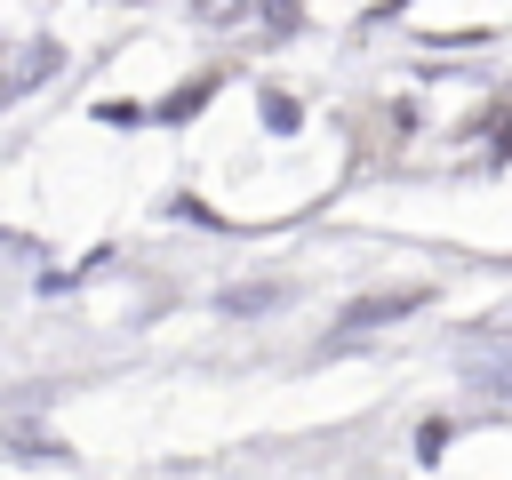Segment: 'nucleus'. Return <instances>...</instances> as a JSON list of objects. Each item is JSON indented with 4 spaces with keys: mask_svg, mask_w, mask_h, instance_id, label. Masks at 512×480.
Instances as JSON below:
<instances>
[{
    "mask_svg": "<svg viewBox=\"0 0 512 480\" xmlns=\"http://www.w3.org/2000/svg\"><path fill=\"white\" fill-rule=\"evenodd\" d=\"M264 120H272V128H280V136H288V128H296V120H304V112H296V104H288V96H264Z\"/></svg>",
    "mask_w": 512,
    "mask_h": 480,
    "instance_id": "423d86ee",
    "label": "nucleus"
},
{
    "mask_svg": "<svg viewBox=\"0 0 512 480\" xmlns=\"http://www.w3.org/2000/svg\"><path fill=\"white\" fill-rule=\"evenodd\" d=\"M96 120H104V128H144L152 112H144V104H120V96H104V104H96Z\"/></svg>",
    "mask_w": 512,
    "mask_h": 480,
    "instance_id": "7ed1b4c3",
    "label": "nucleus"
},
{
    "mask_svg": "<svg viewBox=\"0 0 512 480\" xmlns=\"http://www.w3.org/2000/svg\"><path fill=\"white\" fill-rule=\"evenodd\" d=\"M416 448H424V464H432V456L448 448V424H440V416H424V424H416Z\"/></svg>",
    "mask_w": 512,
    "mask_h": 480,
    "instance_id": "20e7f679",
    "label": "nucleus"
},
{
    "mask_svg": "<svg viewBox=\"0 0 512 480\" xmlns=\"http://www.w3.org/2000/svg\"><path fill=\"white\" fill-rule=\"evenodd\" d=\"M424 304V288H392V296H360L352 312H344V336H368V328H384V320H400V312H416Z\"/></svg>",
    "mask_w": 512,
    "mask_h": 480,
    "instance_id": "f257e3e1",
    "label": "nucleus"
},
{
    "mask_svg": "<svg viewBox=\"0 0 512 480\" xmlns=\"http://www.w3.org/2000/svg\"><path fill=\"white\" fill-rule=\"evenodd\" d=\"M280 304V288H224V312L232 320H248V312H272Z\"/></svg>",
    "mask_w": 512,
    "mask_h": 480,
    "instance_id": "f03ea898",
    "label": "nucleus"
},
{
    "mask_svg": "<svg viewBox=\"0 0 512 480\" xmlns=\"http://www.w3.org/2000/svg\"><path fill=\"white\" fill-rule=\"evenodd\" d=\"M200 96H208V80H200V88H176V96H168V104H160V120H184V112H192V104H200Z\"/></svg>",
    "mask_w": 512,
    "mask_h": 480,
    "instance_id": "39448f33",
    "label": "nucleus"
}]
</instances>
